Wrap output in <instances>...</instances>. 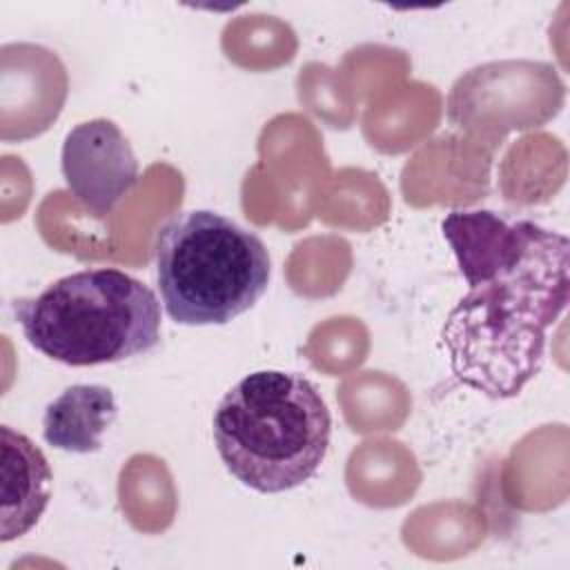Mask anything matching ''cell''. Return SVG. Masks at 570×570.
Instances as JSON below:
<instances>
[{"label": "cell", "instance_id": "cell-4", "mask_svg": "<svg viewBox=\"0 0 570 570\" xmlns=\"http://www.w3.org/2000/svg\"><path fill=\"white\" fill-rule=\"evenodd\" d=\"M154 254L163 307L180 325L234 321L258 303L272 276L265 243L212 209L171 216Z\"/></svg>", "mask_w": 570, "mask_h": 570}, {"label": "cell", "instance_id": "cell-1", "mask_svg": "<svg viewBox=\"0 0 570 570\" xmlns=\"http://www.w3.org/2000/svg\"><path fill=\"white\" fill-rule=\"evenodd\" d=\"M441 229L468 283L441 330L450 370L490 399H512L541 370L546 332L568 305V238L492 209H454Z\"/></svg>", "mask_w": 570, "mask_h": 570}, {"label": "cell", "instance_id": "cell-6", "mask_svg": "<svg viewBox=\"0 0 570 570\" xmlns=\"http://www.w3.org/2000/svg\"><path fill=\"white\" fill-rule=\"evenodd\" d=\"M2 450V503L0 541L9 543L27 534L42 517L51 499L53 472L45 452L11 425L0 428Z\"/></svg>", "mask_w": 570, "mask_h": 570}, {"label": "cell", "instance_id": "cell-3", "mask_svg": "<svg viewBox=\"0 0 570 570\" xmlns=\"http://www.w3.org/2000/svg\"><path fill=\"white\" fill-rule=\"evenodd\" d=\"M13 316L33 350L71 367L127 361L160 343L158 296L114 267L67 274L13 301Z\"/></svg>", "mask_w": 570, "mask_h": 570}, {"label": "cell", "instance_id": "cell-5", "mask_svg": "<svg viewBox=\"0 0 570 570\" xmlns=\"http://www.w3.org/2000/svg\"><path fill=\"white\" fill-rule=\"evenodd\" d=\"M67 189L96 218H105L138 183V160L120 127L107 118L69 129L60 151Z\"/></svg>", "mask_w": 570, "mask_h": 570}, {"label": "cell", "instance_id": "cell-7", "mask_svg": "<svg viewBox=\"0 0 570 570\" xmlns=\"http://www.w3.org/2000/svg\"><path fill=\"white\" fill-rule=\"evenodd\" d=\"M116 414V396L107 385H69L45 407L42 436L56 450L89 454L100 450Z\"/></svg>", "mask_w": 570, "mask_h": 570}, {"label": "cell", "instance_id": "cell-2", "mask_svg": "<svg viewBox=\"0 0 570 570\" xmlns=\"http://www.w3.org/2000/svg\"><path fill=\"white\" fill-rule=\"evenodd\" d=\"M212 432L232 476L256 492L278 494L318 472L332 416L316 385L303 374L258 370L225 392Z\"/></svg>", "mask_w": 570, "mask_h": 570}]
</instances>
